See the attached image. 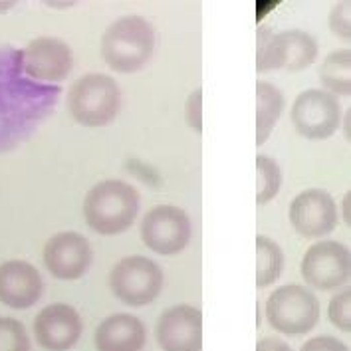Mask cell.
Listing matches in <instances>:
<instances>
[{"label":"cell","instance_id":"6da1fadb","mask_svg":"<svg viewBox=\"0 0 351 351\" xmlns=\"http://www.w3.org/2000/svg\"><path fill=\"white\" fill-rule=\"evenodd\" d=\"M60 86L32 82L24 74L22 50L0 46V155L19 149L52 115Z\"/></svg>","mask_w":351,"mask_h":351},{"label":"cell","instance_id":"7a4b0ae2","mask_svg":"<svg viewBox=\"0 0 351 351\" xmlns=\"http://www.w3.org/2000/svg\"><path fill=\"white\" fill-rule=\"evenodd\" d=\"M139 191L121 179H104L86 193L84 219L93 232L115 237L130 230L139 213Z\"/></svg>","mask_w":351,"mask_h":351},{"label":"cell","instance_id":"3957f363","mask_svg":"<svg viewBox=\"0 0 351 351\" xmlns=\"http://www.w3.org/2000/svg\"><path fill=\"white\" fill-rule=\"evenodd\" d=\"M157 36L151 22L139 14L113 20L106 28L99 52L106 66L117 74L139 72L155 52Z\"/></svg>","mask_w":351,"mask_h":351},{"label":"cell","instance_id":"277c9868","mask_svg":"<svg viewBox=\"0 0 351 351\" xmlns=\"http://www.w3.org/2000/svg\"><path fill=\"white\" fill-rule=\"evenodd\" d=\"M68 111L82 128H106L121 110V90L108 74H86L68 90Z\"/></svg>","mask_w":351,"mask_h":351},{"label":"cell","instance_id":"5b68a950","mask_svg":"<svg viewBox=\"0 0 351 351\" xmlns=\"http://www.w3.org/2000/svg\"><path fill=\"white\" fill-rule=\"evenodd\" d=\"M266 322L282 335H306L319 324V300L312 290L300 284H284L276 288L264 306Z\"/></svg>","mask_w":351,"mask_h":351},{"label":"cell","instance_id":"8992f818","mask_svg":"<svg viewBox=\"0 0 351 351\" xmlns=\"http://www.w3.org/2000/svg\"><path fill=\"white\" fill-rule=\"evenodd\" d=\"M163 270L155 260L139 254L121 258L111 268L108 284L113 296L130 308H145L163 290Z\"/></svg>","mask_w":351,"mask_h":351},{"label":"cell","instance_id":"52a82bcc","mask_svg":"<svg viewBox=\"0 0 351 351\" xmlns=\"http://www.w3.org/2000/svg\"><path fill=\"white\" fill-rule=\"evenodd\" d=\"M139 234L143 244L155 254L175 256L189 246L193 222L185 208L175 204H157L143 215Z\"/></svg>","mask_w":351,"mask_h":351},{"label":"cell","instance_id":"ba28073f","mask_svg":"<svg viewBox=\"0 0 351 351\" xmlns=\"http://www.w3.org/2000/svg\"><path fill=\"white\" fill-rule=\"evenodd\" d=\"M306 284L319 292H332L351 278V252L339 241H319L312 244L300 266Z\"/></svg>","mask_w":351,"mask_h":351},{"label":"cell","instance_id":"9c48e42d","mask_svg":"<svg viewBox=\"0 0 351 351\" xmlns=\"http://www.w3.org/2000/svg\"><path fill=\"white\" fill-rule=\"evenodd\" d=\"M341 115L339 99L315 88L300 93L290 111L294 130L310 141L330 139L341 125Z\"/></svg>","mask_w":351,"mask_h":351},{"label":"cell","instance_id":"30bf717a","mask_svg":"<svg viewBox=\"0 0 351 351\" xmlns=\"http://www.w3.org/2000/svg\"><path fill=\"white\" fill-rule=\"evenodd\" d=\"M24 74L32 82L58 86L74 68L72 48L56 36H38L26 44L22 50Z\"/></svg>","mask_w":351,"mask_h":351},{"label":"cell","instance_id":"8fae6325","mask_svg":"<svg viewBox=\"0 0 351 351\" xmlns=\"http://www.w3.org/2000/svg\"><path fill=\"white\" fill-rule=\"evenodd\" d=\"M42 262L46 270L58 280H80L93 262V248L90 241L75 232L64 230L50 237L42 248Z\"/></svg>","mask_w":351,"mask_h":351},{"label":"cell","instance_id":"7c38bea8","mask_svg":"<svg viewBox=\"0 0 351 351\" xmlns=\"http://www.w3.org/2000/svg\"><path fill=\"white\" fill-rule=\"evenodd\" d=\"M290 224L302 239H322L337 226V204L324 189H306L290 203Z\"/></svg>","mask_w":351,"mask_h":351},{"label":"cell","instance_id":"4fadbf2b","mask_svg":"<svg viewBox=\"0 0 351 351\" xmlns=\"http://www.w3.org/2000/svg\"><path fill=\"white\" fill-rule=\"evenodd\" d=\"M155 339L163 351H203V312L189 304L167 308L155 324Z\"/></svg>","mask_w":351,"mask_h":351},{"label":"cell","instance_id":"5bb4252c","mask_svg":"<svg viewBox=\"0 0 351 351\" xmlns=\"http://www.w3.org/2000/svg\"><path fill=\"white\" fill-rule=\"evenodd\" d=\"M84 333V319L70 304H50L34 317V337L46 351L74 350Z\"/></svg>","mask_w":351,"mask_h":351},{"label":"cell","instance_id":"9a60e30c","mask_svg":"<svg viewBox=\"0 0 351 351\" xmlns=\"http://www.w3.org/2000/svg\"><path fill=\"white\" fill-rule=\"evenodd\" d=\"M44 292V280L26 260H6L0 264V304L12 310L32 308Z\"/></svg>","mask_w":351,"mask_h":351},{"label":"cell","instance_id":"2e32d148","mask_svg":"<svg viewBox=\"0 0 351 351\" xmlns=\"http://www.w3.org/2000/svg\"><path fill=\"white\" fill-rule=\"evenodd\" d=\"M145 343L147 328L137 315H108L93 332L95 351H143Z\"/></svg>","mask_w":351,"mask_h":351},{"label":"cell","instance_id":"e0dca14e","mask_svg":"<svg viewBox=\"0 0 351 351\" xmlns=\"http://www.w3.org/2000/svg\"><path fill=\"white\" fill-rule=\"evenodd\" d=\"M286 108L284 93L274 84L260 80L256 82V143L268 141Z\"/></svg>","mask_w":351,"mask_h":351},{"label":"cell","instance_id":"ac0fdd59","mask_svg":"<svg viewBox=\"0 0 351 351\" xmlns=\"http://www.w3.org/2000/svg\"><path fill=\"white\" fill-rule=\"evenodd\" d=\"M282 34V44H284V68L286 72H304L312 64H315L319 46L310 32L306 30H284Z\"/></svg>","mask_w":351,"mask_h":351},{"label":"cell","instance_id":"d6986e66","mask_svg":"<svg viewBox=\"0 0 351 351\" xmlns=\"http://www.w3.org/2000/svg\"><path fill=\"white\" fill-rule=\"evenodd\" d=\"M319 82L332 95H351V50L339 48L326 56L319 66Z\"/></svg>","mask_w":351,"mask_h":351},{"label":"cell","instance_id":"ffe728a7","mask_svg":"<svg viewBox=\"0 0 351 351\" xmlns=\"http://www.w3.org/2000/svg\"><path fill=\"white\" fill-rule=\"evenodd\" d=\"M284 250L274 239L258 234L256 237V286L268 288L282 276L284 270Z\"/></svg>","mask_w":351,"mask_h":351},{"label":"cell","instance_id":"44dd1931","mask_svg":"<svg viewBox=\"0 0 351 351\" xmlns=\"http://www.w3.org/2000/svg\"><path fill=\"white\" fill-rule=\"evenodd\" d=\"M284 68L282 34L270 26H260L256 32V72H278Z\"/></svg>","mask_w":351,"mask_h":351},{"label":"cell","instance_id":"7402d4cb","mask_svg":"<svg viewBox=\"0 0 351 351\" xmlns=\"http://www.w3.org/2000/svg\"><path fill=\"white\" fill-rule=\"evenodd\" d=\"M256 203L268 204L276 199L282 189V169L274 157L258 155L256 157Z\"/></svg>","mask_w":351,"mask_h":351},{"label":"cell","instance_id":"603a6c76","mask_svg":"<svg viewBox=\"0 0 351 351\" xmlns=\"http://www.w3.org/2000/svg\"><path fill=\"white\" fill-rule=\"evenodd\" d=\"M0 351H32L30 335L22 322L0 315Z\"/></svg>","mask_w":351,"mask_h":351},{"label":"cell","instance_id":"cb8c5ba5","mask_svg":"<svg viewBox=\"0 0 351 351\" xmlns=\"http://www.w3.org/2000/svg\"><path fill=\"white\" fill-rule=\"evenodd\" d=\"M328 317L333 326L343 333H351V288L339 290L330 300L328 306Z\"/></svg>","mask_w":351,"mask_h":351},{"label":"cell","instance_id":"d4e9b609","mask_svg":"<svg viewBox=\"0 0 351 351\" xmlns=\"http://www.w3.org/2000/svg\"><path fill=\"white\" fill-rule=\"evenodd\" d=\"M328 26L339 40H351V2H337L330 10Z\"/></svg>","mask_w":351,"mask_h":351},{"label":"cell","instance_id":"484cf974","mask_svg":"<svg viewBox=\"0 0 351 351\" xmlns=\"http://www.w3.org/2000/svg\"><path fill=\"white\" fill-rule=\"evenodd\" d=\"M185 123L195 131V133H203V90L197 88L195 92L186 95L185 101Z\"/></svg>","mask_w":351,"mask_h":351},{"label":"cell","instance_id":"4316f807","mask_svg":"<svg viewBox=\"0 0 351 351\" xmlns=\"http://www.w3.org/2000/svg\"><path fill=\"white\" fill-rule=\"evenodd\" d=\"M300 351H350V348L341 339L328 335V333H322V335H315V337H310L308 341H304Z\"/></svg>","mask_w":351,"mask_h":351},{"label":"cell","instance_id":"83f0119b","mask_svg":"<svg viewBox=\"0 0 351 351\" xmlns=\"http://www.w3.org/2000/svg\"><path fill=\"white\" fill-rule=\"evenodd\" d=\"M256 351H294L290 343H286L282 337H274V335H268V337H260L258 343H256Z\"/></svg>","mask_w":351,"mask_h":351},{"label":"cell","instance_id":"f1b7e54d","mask_svg":"<svg viewBox=\"0 0 351 351\" xmlns=\"http://www.w3.org/2000/svg\"><path fill=\"white\" fill-rule=\"evenodd\" d=\"M350 201H351V191H348V193L343 195V203H341V215H343V221L348 222V226H350V224H351Z\"/></svg>","mask_w":351,"mask_h":351},{"label":"cell","instance_id":"f546056e","mask_svg":"<svg viewBox=\"0 0 351 351\" xmlns=\"http://www.w3.org/2000/svg\"><path fill=\"white\" fill-rule=\"evenodd\" d=\"M350 115H351V110H348L346 117H343V137L348 139V143H350V139H351V135H350Z\"/></svg>","mask_w":351,"mask_h":351},{"label":"cell","instance_id":"4dcf8cb0","mask_svg":"<svg viewBox=\"0 0 351 351\" xmlns=\"http://www.w3.org/2000/svg\"><path fill=\"white\" fill-rule=\"evenodd\" d=\"M16 6V2H12V0H8V2H0V14L2 12H8L10 8H14Z\"/></svg>","mask_w":351,"mask_h":351}]
</instances>
